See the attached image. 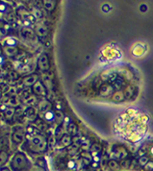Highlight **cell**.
I'll use <instances>...</instances> for the list:
<instances>
[{"mask_svg":"<svg viewBox=\"0 0 153 171\" xmlns=\"http://www.w3.org/2000/svg\"><path fill=\"white\" fill-rule=\"evenodd\" d=\"M34 16L36 18H39V17H42L43 16V14H42V12L38 10V9H34Z\"/></svg>","mask_w":153,"mask_h":171,"instance_id":"30","label":"cell"},{"mask_svg":"<svg viewBox=\"0 0 153 171\" xmlns=\"http://www.w3.org/2000/svg\"><path fill=\"white\" fill-rule=\"evenodd\" d=\"M36 33L39 37L41 38H44L47 36V28L45 27V26H43V25H39L37 26L36 28Z\"/></svg>","mask_w":153,"mask_h":171,"instance_id":"13","label":"cell"},{"mask_svg":"<svg viewBox=\"0 0 153 171\" xmlns=\"http://www.w3.org/2000/svg\"><path fill=\"white\" fill-rule=\"evenodd\" d=\"M12 140L15 143L21 144L24 140V135L22 132H21V131H16V132H14L12 135Z\"/></svg>","mask_w":153,"mask_h":171,"instance_id":"6","label":"cell"},{"mask_svg":"<svg viewBox=\"0 0 153 171\" xmlns=\"http://www.w3.org/2000/svg\"><path fill=\"white\" fill-rule=\"evenodd\" d=\"M148 158H146V157H142L141 159H140V163L142 164V166H146L148 162Z\"/></svg>","mask_w":153,"mask_h":171,"instance_id":"29","label":"cell"},{"mask_svg":"<svg viewBox=\"0 0 153 171\" xmlns=\"http://www.w3.org/2000/svg\"><path fill=\"white\" fill-rule=\"evenodd\" d=\"M45 96H46V100L49 101V102H52V101L55 100V94L52 90H47Z\"/></svg>","mask_w":153,"mask_h":171,"instance_id":"27","label":"cell"},{"mask_svg":"<svg viewBox=\"0 0 153 171\" xmlns=\"http://www.w3.org/2000/svg\"><path fill=\"white\" fill-rule=\"evenodd\" d=\"M24 115H26V117H27L30 121L35 120V119H36V117H37L36 111H35V109L33 108V107H29V108L26 109Z\"/></svg>","mask_w":153,"mask_h":171,"instance_id":"8","label":"cell"},{"mask_svg":"<svg viewBox=\"0 0 153 171\" xmlns=\"http://www.w3.org/2000/svg\"><path fill=\"white\" fill-rule=\"evenodd\" d=\"M113 93H114V89L110 85H103L99 89V93L102 97H109L111 95L113 96Z\"/></svg>","mask_w":153,"mask_h":171,"instance_id":"5","label":"cell"},{"mask_svg":"<svg viewBox=\"0 0 153 171\" xmlns=\"http://www.w3.org/2000/svg\"><path fill=\"white\" fill-rule=\"evenodd\" d=\"M7 4H4V3H0V12L1 13H6L7 11Z\"/></svg>","mask_w":153,"mask_h":171,"instance_id":"31","label":"cell"},{"mask_svg":"<svg viewBox=\"0 0 153 171\" xmlns=\"http://www.w3.org/2000/svg\"><path fill=\"white\" fill-rule=\"evenodd\" d=\"M109 166L112 169H115V170H118L119 169V166H118V163L115 161H111L109 162Z\"/></svg>","mask_w":153,"mask_h":171,"instance_id":"28","label":"cell"},{"mask_svg":"<svg viewBox=\"0 0 153 171\" xmlns=\"http://www.w3.org/2000/svg\"><path fill=\"white\" fill-rule=\"evenodd\" d=\"M8 154L5 151H0V167L6 163V162L8 161Z\"/></svg>","mask_w":153,"mask_h":171,"instance_id":"23","label":"cell"},{"mask_svg":"<svg viewBox=\"0 0 153 171\" xmlns=\"http://www.w3.org/2000/svg\"><path fill=\"white\" fill-rule=\"evenodd\" d=\"M39 111H41L42 113H44V114H45V113H47V111H50V109H51V104H50V102L47 101V100H43V101H42L41 103H39Z\"/></svg>","mask_w":153,"mask_h":171,"instance_id":"9","label":"cell"},{"mask_svg":"<svg viewBox=\"0 0 153 171\" xmlns=\"http://www.w3.org/2000/svg\"><path fill=\"white\" fill-rule=\"evenodd\" d=\"M43 85H44L45 89H47L48 90H52V89H53V83H52L51 78L48 75H44L43 76Z\"/></svg>","mask_w":153,"mask_h":171,"instance_id":"17","label":"cell"},{"mask_svg":"<svg viewBox=\"0 0 153 171\" xmlns=\"http://www.w3.org/2000/svg\"><path fill=\"white\" fill-rule=\"evenodd\" d=\"M21 34H22L23 38L26 39H32L35 37L34 32H33V30H31L30 28H23L21 30Z\"/></svg>","mask_w":153,"mask_h":171,"instance_id":"11","label":"cell"},{"mask_svg":"<svg viewBox=\"0 0 153 171\" xmlns=\"http://www.w3.org/2000/svg\"><path fill=\"white\" fill-rule=\"evenodd\" d=\"M17 15L19 16V17H21L23 20H26L27 18H31V16L29 15V13L27 12V10H25L23 7L19 8L17 10Z\"/></svg>","mask_w":153,"mask_h":171,"instance_id":"16","label":"cell"},{"mask_svg":"<svg viewBox=\"0 0 153 171\" xmlns=\"http://www.w3.org/2000/svg\"><path fill=\"white\" fill-rule=\"evenodd\" d=\"M0 54H1V48H0Z\"/></svg>","mask_w":153,"mask_h":171,"instance_id":"40","label":"cell"},{"mask_svg":"<svg viewBox=\"0 0 153 171\" xmlns=\"http://www.w3.org/2000/svg\"><path fill=\"white\" fill-rule=\"evenodd\" d=\"M65 136V134H64V129H63V127L61 126V125H60V126H58L56 129H55V134H54V136L56 137V140H61V139L62 137Z\"/></svg>","mask_w":153,"mask_h":171,"instance_id":"20","label":"cell"},{"mask_svg":"<svg viewBox=\"0 0 153 171\" xmlns=\"http://www.w3.org/2000/svg\"><path fill=\"white\" fill-rule=\"evenodd\" d=\"M115 85H116L117 89H121V87L123 85V83H122L121 81H118V82L116 81V82H115Z\"/></svg>","mask_w":153,"mask_h":171,"instance_id":"35","label":"cell"},{"mask_svg":"<svg viewBox=\"0 0 153 171\" xmlns=\"http://www.w3.org/2000/svg\"><path fill=\"white\" fill-rule=\"evenodd\" d=\"M15 114H16V110L14 108H7L4 111V115L8 119H10L13 116H15Z\"/></svg>","mask_w":153,"mask_h":171,"instance_id":"22","label":"cell"},{"mask_svg":"<svg viewBox=\"0 0 153 171\" xmlns=\"http://www.w3.org/2000/svg\"><path fill=\"white\" fill-rule=\"evenodd\" d=\"M91 151L94 154H96V153H99L101 151V146L99 145V144H97V143H94L91 145Z\"/></svg>","mask_w":153,"mask_h":171,"instance_id":"26","label":"cell"},{"mask_svg":"<svg viewBox=\"0 0 153 171\" xmlns=\"http://www.w3.org/2000/svg\"><path fill=\"white\" fill-rule=\"evenodd\" d=\"M43 3V7L47 11H53L56 6V2L51 1V0H45Z\"/></svg>","mask_w":153,"mask_h":171,"instance_id":"18","label":"cell"},{"mask_svg":"<svg viewBox=\"0 0 153 171\" xmlns=\"http://www.w3.org/2000/svg\"><path fill=\"white\" fill-rule=\"evenodd\" d=\"M29 171H44V170H43V168L39 167V166H34V167H32Z\"/></svg>","mask_w":153,"mask_h":171,"instance_id":"33","label":"cell"},{"mask_svg":"<svg viewBox=\"0 0 153 171\" xmlns=\"http://www.w3.org/2000/svg\"><path fill=\"white\" fill-rule=\"evenodd\" d=\"M0 171H11L8 167H0Z\"/></svg>","mask_w":153,"mask_h":171,"instance_id":"36","label":"cell"},{"mask_svg":"<svg viewBox=\"0 0 153 171\" xmlns=\"http://www.w3.org/2000/svg\"><path fill=\"white\" fill-rule=\"evenodd\" d=\"M4 44H6V46H11V47H15L17 45V41L15 38H7L6 41H4Z\"/></svg>","mask_w":153,"mask_h":171,"instance_id":"25","label":"cell"},{"mask_svg":"<svg viewBox=\"0 0 153 171\" xmlns=\"http://www.w3.org/2000/svg\"><path fill=\"white\" fill-rule=\"evenodd\" d=\"M2 57H0V64H1V63H3V60H2Z\"/></svg>","mask_w":153,"mask_h":171,"instance_id":"38","label":"cell"},{"mask_svg":"<svg viewBox=\"0 0 153 171\" xmlns=\"http://www.w3.org/2000/svg\"><path fill=\"white\" fill-rule=\"evenodd\" d=\"M4 53L8 57H15L17 54V49L16 47L6 46V47H4Z\"/></svg>","mask_w":153,"mask_h":171,"instance_id":"14","label":"cell"},{"mask_svg":"<svg viewBox=\"0 0 153 171\" xmlns=\"http://www.w3.org/2000/svg\"><path fill=\"white\" fill-rule=\"evenodd\" d=\"M151 152H152V153H153V147H152V148H151Z\"/></svg>","mask_w":153,"mask_h":171,"instance_id":"39","label":"cell"},{"mask_svg":"<svg viewBox=\"0 0 153 171\" xmlns=\"http://www.w3.org/2000/svg\"><path fill=\"white\" fill-rule=\"evenodd\" d=\"M44 118L47 122H53L55 121V111H49L44 114Z\"/></svg>","mask_w":153,"mask_h":171,"instance_id":"21","label":"cell"},{"mask_svg":"<svg viewBox=\"0 0 153 171\" xmlns=\"http://www.w3.org/2000/svg\"><path fill=\"white\" fill-rule=\"evenodd\" d=\"M26 131H27V133L28 134H33V133H34V131H35V128L34 127H32V126H28L27 127V130H26Z\"/></svg>","mask_w":153,"mask_h":171,"instance_id":"34","label":"cell"},{"mask_svg":"<svg viewBox=\"0 0 153 171\" xmlns=\"http://www.w3.org/2000/svg\"><path fill=\"white\" fill-rule=\"evenodd\" d=\"M66 131H68V135H69L70 136H76L77 135V127L74 123H69L68 124V127H66Z\"/></svg>","mask_w":153,"mask_h":171,"instance_id":"10","label":"cell"},{"mask_svg":"<svg viewBox=\"0 0 153 171\" xmlns=\"http://www.w3.org/2000/svg\"><path fill=\"white\" fill-rule=\"evenodd\" d=\"M60 141H61L62 145L65 146V147L71 146V144H72V139H71V136L69 135H65Z\"/></svg>","mask_w":153,"mask_h":171,"instance_id":"15","label":"cell"},{"mask_svg":"<svg viewBox=\"0 0 153 171\" xmlns=\"http://www.w3.org/2000/svg\"><path fill=\"white\" fill-rule=\"evenodd\" d=\"M112 99L114 102H117V103H121V102H123L125 97H124V93H121V91H117L112 96Z\"/></svg>","mask_w":153,"mask_h":171,"instance_id":"12","label":"cell"},{"mask_svg":"<svg viewBox=\"0 0 153 171\" xmlns=\"http://www.w3.org/2000/svg\"><path fill=\"white\" fill-rule=\"evenodd\" d=\"M47 147V141L41 136H34L30 140V148L35 152H44Z\"/></svg>","mask_w":153,"mask_h":171,"instance_id":"2","label":"cell"},{"mask_svg":"<svg viewBox=\"0 0 153 171\" xmlns=\"http://www.w3.org/2000/svg\"><path fill=\"white\" fill-rule=\"evenodd\" d=\"M145 168L148 170H153V162H148L147 164L145 166Z\"/></svg>","mask_w":153,"mask_h":171,"instance_id":"32","label":"cell"},{"mask_svg":"<svg viewBox=\"0 0 153 171\" xmlns=\"http://www.w3.org/2000/svg\"><path fill=\"white\" fill-rule=\"evenodd\" d=\"M55 121L59 124V126L65 121V116L64 114L61 111H55Z\"/></svg>","mask_w":153,"mask_h":171,"instance_id":"19","label":"cell"},{"mask_svg":"<svg viewBox=\"0 0 153 171\" xmlns=\"http://www.w3.org/2000/svg\"><path fill=\"white\" fill-rule=\"evenodd\" d=\"M33 91L38 94V95H46V89L44 85L41 82V81H38L34 86H33Z\"/></svg>","mask_w":153,"mask_h":171,"instance_id":"4","label":"cell"},{"mask_svg":"<svg viewBox=\"0 0 153 171\" xmlns=\"http://www.w3.org/2000/svg\"><path fill=\"white\" fill-rule=\"evenodd\" d=\"M37 82H38V77L36 75H29L23 80V84H24V86H26V87L34 86Z\"/></svg>","mask_w":153,"mask_h":171,"instance_id":"7","label":"cell"},{"mask_svg":"<svg viewBox=\"0 0 153 171\" xmlns=\"http://www.w3.org/2000/svg\"><path fill=\"white\" fill-rule=\"evenodd\" d=\"M123 93H124L125 99H130V98L133 96V94H134V89H133L132 87H127Z\"/></svg>","mask_w":153,"mask_h":171,"instance_id":"24","label":"cell"},{"mask_svg":"<svg viewBox=\"0 0 153 171\" xmlns=\"http://www.w3.org/2000/svg\"><path fill=\"white\" fill-rule=\"evenodd\" d=\"M38 67L43 72L47 71L49 69V67H50L49 59L46 54H42L41 56H39V60H38Z\"/></svg>","mask_w":153,"mask_h":171,"instance_id":"3","label":"cell"},{"mask_svg":"<svg viewBox=\"0 0 153 171\" xmlns=\"http://www.w3.org/2000/svg\"><path fill=\"white\" fill-rule=\"evenodd\" d=\"M28 164L29 162L26 156L21 152H17L13 158L11 166L15 171H23L28 168Z\"/></svg>","mask_w":153,"mask_h":171,"instance_id":"1","label":"cell"},{"mask_svg":"<svg viewBox=\"0 0 153 171\" xmlns=\"http://www.w3.org/2000/svg\"><path fill=\"white\" fill-rule=\"evenodd\" d=\"M141 11H142V12H144V11H145V7H144V6H143V7L141 8Z\"/></svg>","mask_w":153,"mask_h":171,"instance_id":"37","label":"cell"}]
</instances>
